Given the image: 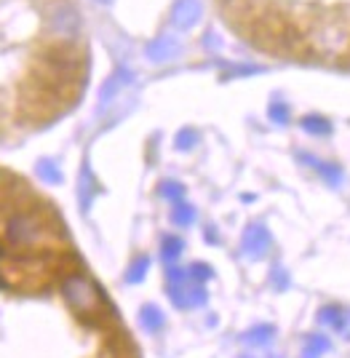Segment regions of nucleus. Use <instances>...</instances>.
<instances>
[{"mask_svg": "<svg viewBox=\"0 0 350 358\" xmlns=\"http://www.w3.org/2000/svg\"><path fill=\"white\" fill-rule=\"evenodd\" d=\"M59 292L64 302H67V308L80 321H102V318H107L110 305H107L105 292L96 286L92 275H86V273H67L61 278Z\"/></svg>", "mask_w": 350, "mask_h": 358, "instance_id": "nucleus-1", "label": "nucleus"}, {"mask_svg": "<svg viewBox=\"0 0 350 358\" xmlns=\"http://www.w3.org/2000/svg\"><path fill=\"white\" fill-rule=\"evenodd\" d=\"M43 236H46V224L38 214L30 211H19L6 222V238L14 246H35Z\"/></svg>", "mask_w": 350, "mask_h": 358, "instance_id": "nucleus-2", "label": "nucleus"}, {"mask_svg": "<svg viewBox=\"0 0 350 358\" xmlns=\"http://www.w3.org/2000/svg\"><path fill=\"white\" fill-rule=\"evenodd\" d=\"M48 30L59 38H75L80 30V16H78L75 6H70V3L54 6V11L48 16Z\"/></svg>", "mask_w": 350, "mask_h": 358, "instance_id": "nucleus-3", "label": "nucleus"}, {"mask_svg": "<svg viewBox=\"0 0 350 358\" xmlns=\"http://www.w3.org/2000/svg\"><path fill=\"white\" fill-rule=\"evenodd\" d=\"M203 16V6L200 0H177L171 8V24L177 30H193Z\"/></svg>", "mask_w": 350, "mask_h": 358, "instance_id": "nucleus-4", "label": "nucleus"}, {"mask_svg": "<svg viewBox=\"0 0 350 358\" xmlns=\"http://www.w3.org/2000/svg\"><path fill=\"white\" fill-rule=\"evenodd\" d=\"M180 51H182V43H180L174 35H161V38L150 41L147 48H145L147 59L155 62V64H161V62H171Z\"/></svg>", "mask_w": 350, "mask_h": 358, "instance_id": "nucleus-5", "label": "nucleus"}, {"mask_svg": "<svg viewBox=\"0 0 350 358\" xmlns=\"http://www.w3.org/2000/svg\"><path fill=\"white\" fill-rule=\"evenodd\" d=\"M241 249L249 257H262V254L270 249V233L262 224H249L244 238H241Z\"/></svg>", "mask_w": 350, "mask_h": 358, "instance_id": "nucleus-6", "label": "nucleus"}, {"mask_svg": "<svg viewBox=\"0 0 350 358\" xmlns=\"http://www.w3.org/2000/svg\"><path fill=\"white\" fill-rule=\"evenodd\" d=\"M297 158H300V161H305L307 166H313V169H316L321 177L329 182V185H340V182H342V169H340V166L323 164V161H319V158H313L310 152H300Z\"/></svg>", "mask_w": 350, "mask_h": 358, "instance_id": "nucleus-7", "label": "nucleus"}, {"mask_svg": "<svg viewBox=\"0 0 350 358\" xmlns=\"http://www.w3.org/2000/svg\"><path fill=\"white\" fill-rule=\"evenodd\" d=\"M129 80H131V73L123 70V67L118 70V73H112L110 75V80H107L105 86H102V91H99V102H102V105H110V102L118 96V91H121Z\"/></svg>", "mask_w": 350, "mask_h": 358, "instance_id": "nucleus-8", "label": "nucleus"}, {"mask_svg": "<svg viewBox=\"0 0 350 358\" xmlns=\"http://www.w3.org/2000/svg\"><path fill=\"white\" fill-rule=\"evenodd\" d=\"M96 190H99V185H96V179H94L92 169H89V166H83V169H80V190H78L83 209H89V206H92Z\"/></svg>", "mask_w": 350, "mask_h": 358, "instance_id": "nucleus-9", "label": "nucleus"}, {"mask_svg": "<svg viewBox=\"0 0 350 358\" xmlns=\"http://www.w3.org/2000/svg\"><path fill=\"white\" fill-rule=\"evenodd\" d=\"M321 321L329 324L335 331H342V329L348 327V310L340 308V305H326V308L321 310Z\"/></svg>", "mask_w": 350, "mask_h": 358, "instance_id": "nucleus-10", "label": "nucleus"}, {"mask_svg": "<svg viewBox=\"0 0 350 358\" xmlns=\"http://www.w3.org/2000/svg\"><path fill=\"white\" fill-rule=\"evenodd\" d=\"M300 126H302L307 134H316V136H329V134H332V123L323 118V115H305Z\"/></svg>", "mask_w": 350, "mask_h": 358, "instance_id": "nucleus-11", "label": "nucleus"}, {"mask_svg": "<svg viewBox=\"0 0 350 358\" xmlns=\"http://www.w3.org/2000/svg\"><path fill=\"white\" fill-rule=\"evenodd\" d=\"M139 321L147 331H161L163 329V313L155 308V305H145L142 313H139Z\"/></svg>", "mask_w": 350, "mask_h": 358, "instance_id": "nucleus-12", "label": "nucleus"}, {"mask_svg": "<svg viewBox=\"0 0 350 358\" xmlns=\"http://www.w3.org/2000/svg\"><path fill=\"white\" fill-rule=\"evenodd\" d=\"M171 222L177 224V227H190V224L196 222V209L190 206V203H174V211H171Z\"/></svg>", "mask_w": 350, "mask_h": 358, "instance_id": "nucleus-13", "label": "nucleus"}, {"mask_svg": "<svg viewBox=\"0 0 350 358\" xmlns=\"http://www.w3.org/2000/svg\"><path fill=\"white\" fill-rule=\"evenodd\" d=\"M329 350V340L323 334H313L302 348V358H321Z\"/></svg>", "mask_w": 350, "mask_h": 358, "instance_id": "nucleus-14", "label": "nucleus"}, {"mask_svg": "<svg viewBox=\"0 0 350 358\" xmlns=\"http://www.w3.org/2000/svg\"><path fill=\"white\" fill-rule=\"evenodd\" d=\"M35 171H38V177L43 179V182H48V185H59L61 182V171L57 169V164H51V161H38V166H35Z\"/></svg>", "mask_w": 350, "mask_h": 358, "instance_id": "nucleus-15", "label": "nucleus"}, {"mask_svg": "<svg viewBox=\"0 0 350 358\" xmlns=\"http://www.w3.org/2000/svg\"><path fill=\"white\" fill-rule=\"evenodd\" d=\"M275 334V329L270 327V324H259V327L254 329H249L246 331V343H251V345H265V343H270V337Z\"/></svg>", "mask_w": 350, "mask_h": 358, "instance_id": "nucleus-16", "label": "nucleus"}, {"mask_svg": "<svg viewBox=\"0 0 350 358\" xmlns=\"http://www.w3.org/2000/svg\"><path fill=\"white\" fill-rule=\"evenodd\" d=\"M182 249H184L182 238H177V236H166V238H163V249H161V252H163V259H166V262H171V259H177V257L182 254Z\"/></svg>", "mask_w": 350, "mask_h": 358, "instance_id": "nucleus-17", "label": "nucleus"}, {"mask_svg": "<svg viewBox=\"0 0 350 358\" xmlns=\"http://www.w3.org/2000/svg\"><path fill=\"white\" fill-rule=\"evenodd\" d=\"M147 268H150V259H147V257H137V259H134V265L129 268L126 281H129V284H137V281H142V278H145V273H147Z\"/></svg>", "mask_w": 350, "mask_h": 358, "instance_id": "nucleus-18", "label": "nucleus"}, {"mask_svg": "<svg viewBox=\"0 0 350 358\" xmlns=\"http://www.w3.org/2000/svg\"><path fill=\"white\" fill-rule=\"evenodd\" d=\"M161 195H163L166 201H171V203H180L184 198V187L180 182H163V185H161Z\"/></svg>", "mask_w": 350, "mask_h": 358, "instance_id": "nucleus-19", "label": "nucleus"}, {"mask_svg": "<svg viewBox=\"0 0 350 358\" xmlns=\"http://www.w3.org/2000/svg\"><path fill=\"white\" fill-rule=\"evenodd\" d=\"M187 275H190V281L203 284L206 278H212V268H209V265H203V262H196V265H190V268H187Z\"/></svg>", "mask_w": 350, "mask_h": 358, "instance_id": "nucleus-20", "label": "nucleus"}, {"mask_svg": "<svg viewBox=\"0 0 350 358\" xmlns=\"http://www.w3.org/2000/svg\"><path fill=\"white\" fill-rule=\"evenodd\" d=\"M198 145V131H193V129H182L180 134H177V148L180 150H190Z\"/></svg>", "mask_w": 350, "mask_h": 358, "instance_id": "nucleus-21", "label": "nucleus"}, {"mask_svg": "<svg viewBox=\"0 0 350 358\" xmlns=\"http://www.w3.org/2000/svg\"><path fill=\"white\" fill-rule=\"evenodd\" d=\"M268 115H270L275 123H289V107L284 105V102H273V105L268 107Z\"/></svg>", "mask_w": 350, "mask_h": 358, "instance_id": "nucleus-22", "label": "nucleus"}, {"mask_svg": "<svg viewBox=\"0 0 350 358\" xmlns=\"http://www.w3.org/2000/svg\"><path fill=\"white\" fill-rule=\"evenodd\" d=\"M273 284H278V289L286 286V273L284 270H273Z\"/></svg>", "mask_w": 350, "mask_h": 358, "instance_id": "nucleus-23", "label": "nucleus"}, {"mask_svg": "<svg viewBox=\"0 0 350 358\" xmlns=\"http://www.w3.org/2000/svg\"><path fill=\"white\" fill-rule=\"evenodd\" d=\"M102 3H110V0H102Z\"/></svg>", "mask_w": 350, "mask_h": 358, "instance_id": "nucleus-24", "label": "nucleus"}, {"mask_svg": "<svg viewBox=\"0 0 350 358\" xmlns=\"http://www.w3.org/2000/svg\"><path fill=\"white\" fill-rule=\"evenodd\" d=\"M244 358H249V356H244Z\"/></svg>", "mask_w": 350, "mask_h": 358, "instance_id": "nucleus-25", "label": "nucleus"}]
</instances>
